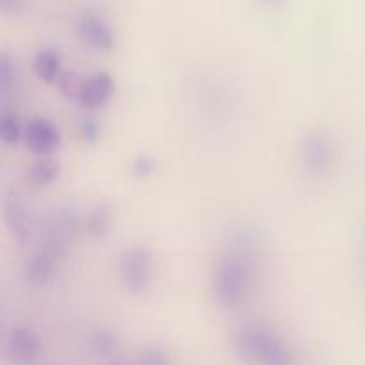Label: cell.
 I'll use <instances>...</instances> for the list:
<instances>
[{
    "instance_id": "1",
    "label": "cell",
    "mask_w": 365,
    "mask_h": 365,
    "mask_svg": "<svg viewBox=\"0 0 365 365\" xmlns=\"http://www.w3.org/2000/svg\"><path fill=\"white\" fill-rule=\"evenodd\" d=\"M259 284V250L255 239L237 232L220 253L210 277V292L221 309L237 310Z\"/></svg>"
},
{
    "instance_id": "2",
    "label": "cell",
    "mask_w": 365,
    "mask_h": 365,
    "mask_svg": "<svg viewBox=\"0 0 365 365\" xmlns=\"http://www.w3.org/2000/svg\"><path fill=\"white\" fill-rule=\"evenodd\" d=\"M235 349L252 365H294V353L280 331L260 321H248L234 331Z\"/></svg>"
},
{
    "instance_id": "3",
    "label": "cell",
    "mask_w": 365,
    "mask_h": 365,
    "mask_svg": "<svg viewBox=\"0 0 365 365\" xmlns=\"http://www.w3.org/2000/svg\"><path fill=\"white\" fill-rule=\"evenodd\" d=\"M299 164L303 173L314 180H323L337 164V145L323 128L309 130L299 141Z\"/></svg>"
},
{
    "instance_id": "4",
    "label": "cell",
    "mask_w": 365,
    "mask_h": 365,
    "mask_svg": "<svg viewBox=\"0 0 365 365\" xmlns=\"http://www.w3.org/2000/svg\"><path fill=\"white\" fill-rule=\"evenodd\" d=\"M120 284L128 294H145L153 280V259L146 246L134 245L121 252L118 260Z\"/></svg>"
},
{
    "instance_id": "5",
    "label": "cell",
    "mask_w": 365,
    "mask_h": 365,
    "mask_svg": "<svg viewBox=\"0 0 365 365\" xmlns=\"http://www.w3.org/2000/svg\"><path fill=\"white\" fill-rule=\"evenodd\" d=\"M78 227H81V220L73 209H57L46 221L39 248L63 259L77 235Z\"/></svg>"
},
{
    "instance_id": "6",
    "label": "cell",
    "mask_w": 365,
    "mask_h": 365,
    "mask_svg": "<svg viewBox=\"0 0 365 365\" xmlns=\"http://www.w3.org/2000/svg\"><path fill=\"white\" fill-rule=\"evenodd\" d=\"M73 31L86 46L100 50V52H107L116 43V36L110 24L96 11L78 13L73 20Z\"/></svg>"
},
{
    "instance_id": "7",
    "label": "cell",
    "mask_w": 365,
    "mask_h": 365,
    "mask_svg": "<svg viewBox=\"0 0 365 365\" xmlns=\"http://www.w3.org/2000/svg\"><path fill=\"white\" fill-rule=\"evenodd\" d=\"M24 139L27 148L41 157L52 155L61 146V132L57 125L48 118L41 116H36L27 121Z\"/></svg>"
},
{
    "instance_id": "8",
    "label": "cell",
    "mask_w": 365,
    "mask_h": 365,
    "mask_svg": "<svg viewBox=\"0 0 365 365\" xmlns=\"http://www.w3.org/2000/svg\"><path fill=\"white\" fill-rule=\"evenodd\" d=\"M7 355L16 365H31L41 353V339L31 327H16L7 335Z\"/></svg>"
},
{
    "instance_id": "9",
    "label": "cell",
    "mask_w": 365,
    "mask_h": 365,
    "mask_svg": "<svg viewBox=\"0 0 365 365\" xmlns=\"http://www.w3.org/2000/svg\"><path fill=\"white\" fill-rule=\"evenodd\" d=\"M2 214H4V221H6L11 235H13V237L16 239L20 245H25V242L31 239L32 225H31V217H29V212H27V209H25L24 202H21L20 196H18L14 191L4 192Z\"/></svg>"
},
{
    "instance_id": "10",
    "label": "cell",
    "mask_w": 365,
    "mask_h": 365,
    "mask_svg": "<svg viewBox=\"0 0 365 365\" xmlns=\"http://www.w3.org/2000/svg\"><path fill=\"white\" fill-rule=\"evenodd\" d=\"M59 257L52 255L46 250L38 248L25 259L24 278L32 287H45L56 278L59 267Z\"/></svg>"
},
{
    "instance_id": "11",
    "label": "cell",
    "mask_w": 365,
    "mask_h": 365,
    "mask_svg": "<svg viewBox=\"0 0 365 365\" xmlns=\"http://www.w3.org/2000/svg\"><path fill=\"white\" fill-rule=\"evenodd\" d=\"M114 89H116L114 78L109 73H106V71H100V73H95L86 78L77 100L86 109H100V107L110 102Z\"/></svg>"
},
{
    "instance_id": "12",
    "label": "cell",
    "mask_w": 365,
    "mask_h": 365,
    "mask_svg": "<svg viewBox=\"0 0 365 365\" xmlns=\"http://www.w3.org/2000/svg\"><path fill=\"white\" fill-rule=\"evenodd\" d=\"M32 70L38 75L39 81L46 84H59L63 78V57L61 52L53 46H45L36 53L32 61Z\"/></svg>"
},
{
    "instance_id": "13",
    "label": "cell",
    "mask_w": 365,
    "mask_h": 365,
    "mask_svg": "<svg viewBox=\"0 0 365 365\" xmlns=\"http://www.w3.org/2000/svg\"><path fill=\"white\" fill-rule=\"evenodd\" d=\"M82 225L93 239H106L113 230V212L103 203H96L86 212Z\"/></svg>"
},
{
    "instance_id": "14",
    "label": "cell",
    "mask_w": 365,
    "mask_h": 365,
    "mask_svg": "<svg viewBox=\"0 0 365 365\" xmlns=\"http://www.w3.org/2000/svg\"><path fill=\"white\" fill-rule=\"evenodd\" d=\"M61 173V164L59 160H56L53 157H41L36 163L31 164V168L27 170V180L29 184L36 185V187H45L50 185Z\"/></svg>"
},
{
    "instance_id": "15",
    "label": "cell",
    "mask_w": 365,
    "mask_h": 365,
    "mask_svg": "<svg viewBox=\"0 0 365 365\" xmlns=\"http://www.w3.org/2000/svg\"><path fill=\"white\" fill-rule=\"evenodd\" d=\"M89 349L93 351V355L96 359H100L107 365L113 364L114 360L120 359V353H118V341L113 335V331L109 330H96L95 334L89 337Z\"/></svg>"
},
{
    "instance_id": "16",
    "label": "cell",
    "mask_w": 365,
    "mask_h": 365,
    "mask_svg": "<svg viewBox=\"0 0 365 365\" xmlns=\"http://www.w3.org/2000/svg\"><path fill=\"white\" fill-rule=\"evenodd\" d=\"M25 127H21L20 120L11 113H2L0 116V138L6 145H16L24 138Z\"/></svg>"
},
{
    "instance_id": "17",
    "label": "cell",
    "mask_w": 365,
    "mask_h": 365,
    "mask_svg": "<svg viewBox=\"0 0 365 365\" xmlns=\"http://www.w3.org/2000/svg\"><path fill=\"white\" fill-rule=\"evenodd\" d=\"M14 86H16V66L4 53L0 57V93H2V96H6Z\"/></svg>"
},
{
    "instance_id": "18",
    "label": "cell",
    "mask_w": 365,
    "mask_h": 365,
    "mask_svg": "<svg viewBox=\"0 0 365 365\" xmlns=\"http://www.w3.org/2000/svg\"><path fill=\"white\" fill-rule=\"evenodd\" d=\"M132 365H170V359L163 349L148 348L135 359Z\"/></svg>"
},
{
    "instance_id": "19",
    "label": "cell",
    "mask_w": 365,
    "mask_h": 365,
    "mask_svg": "<svg viewBox=\"0 0 365 365\" xmlns=\"http://www.w3.org/2000/svg\"><path fill=\"white\" fill-rule=\"evenodd\" d=\"M78 134L84 143H95L100 138V123L91 116H84L78 123Z\"/></svg>"
},
{
    "instance_id": "20",
    "label": "cell",
    "mask_w": 365,
    "mask_h": 365,
    "mask_svg": "<svg viewBox=\"0 0 365 365\" xmlns=\"http://www.w3.org/2000/svg\"><path fill=\"white\" fill-rule=\"evenodd\" d=\"M82 84H84V81H78L77 75L73 73H64L63 78L59 81L61 89H63L64 95L70 96V98H78Z\"/></svg>"
},
{
    "instance_id": "21",
    "label": "cell",
    "mask_w": 365,
    "mask_h": 365,
    "mask_svg": "<svg viewBox=\"0 0 365 365\" xmlns=\"http://www.w3.org/2000/svg\"><path fill=\"white\" fill-rule=\"evenodd\" d=\"M155 171V160L150 155H139L132 164V173L139 178H145Z\"/></svg>"
},
{
    "instance_id": "22",
    "label": "cell",
    "mask_w": 365,
    "mask_h": 365,
    "mask_svg": "<svg viewBox=\"0 0 365 365\" xmlns=\"http://www.w3.org/2000/svg\"><path fill=\"white\" fill-rule=\"evenodd\" d=\"M267 2H271V4H282V2H285V0H267Z\"/></svg>"
}]
</instances>
